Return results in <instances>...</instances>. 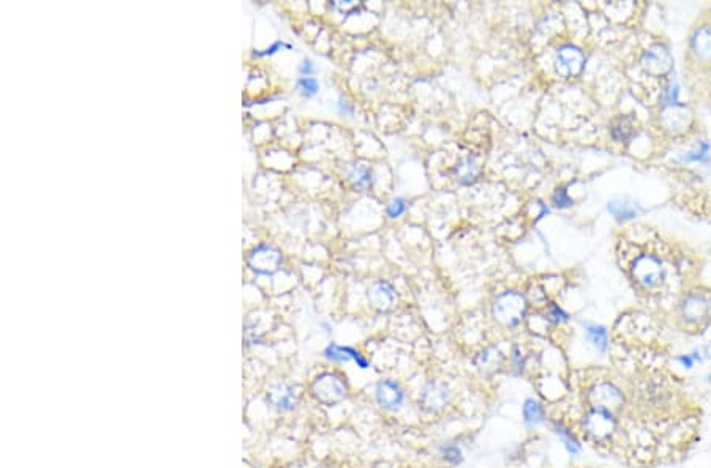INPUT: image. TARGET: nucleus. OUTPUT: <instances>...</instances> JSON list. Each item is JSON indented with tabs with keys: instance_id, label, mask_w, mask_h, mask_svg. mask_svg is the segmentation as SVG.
<instances>
[{
	"instance_id": "obj_1",
	"label": "nucleus",
	"mask_w": 711,
	"mask_h": 468,
	"mask_svg": "<svg viewBox=\"0 0 711 468\" xmlns=\"http://www.w3.org/2000/svg\"><path fill=\"white\" fill-rule=\"evenodd\" d=\"M526 314V300L519 292H505L495 300L494 315L503 325L516 326Z\"/></svg>"
},
{
	"instance_id": "obj_2",
	"label": "nucleus",
	"mask_w": 711,
	"mask_h": 468,
	"mask_svg": "<svg viewBox=\"0 0 711 468\" xmlns=\"http://www.w3.org/2000/svg\"><path fill=\"white\" fill-rule=\"evenodd\" d=\"M584 429L596 442H606L617 431V418L609 410L591 409L584 420Z\"/></svg>"
},
{
	"instance_id": "obj_3",
	"label": "nucleus",
	"mask_w": 711,
	"mask_h": 468,
	"mask_svg": "<svg viewBox=\"0 0 711 468\" xmlns=\"http://www.w3.org/2000/svg\"><path fill=\"white\" fill-rule=\"evenodd\" d=\"M313 396L321 404L335 405L346 397V386L340 377L334 374H323L318 377L312 386Z\"/></svg>"
},
{
	"instance_id": "obj_4",
	"label": "nucleus",
	"mask_w": 711,
	"mask_h": 468,
	"mask_svg": "<svg viewBox=\"0 0 711 468\" xmlns=\"http://www.w3.org/2000/svg\"><path fill=\"white\" fill-rule=\"evenodd\" d=\"M590 400L593 404V409H602L615 413V411L623 407L624 396L623 391H621L617 385H613V383L610 382H601L593 386V390L590 393Z\"/></svg>"
},
{
	"instance_id": "obj_5",
	"label": "nucleus",
	"mask_w": 711,
	"mask_h": 468,
	"mask_svg": "<svg viewBox=\"0 0 711 468\" xmlns=\"http://www.w3.org/2000/svg\"><path fill=\"white\" fill-rule=\"evenodd\" d=\"M632 276L637 283L651 289V287L658 286L660 278H663V268L654 257L642 256L637 259L634 267H632Z\"/></svg>"
},
{
	"instance_id": "obj_6",
	"label": "nucleus",
	"mask_w": 711,
	"mask_h": 468,
	"mask_svg": "<svg viewBox=\"0 0 711 468\" xmlns=\"http://www.w3.org/2000/svg\"><path fill=\"white\" fill-rule=\"evenodd\" d=\"M280 262H282V256H280V252L267 245H261L260 247H256V250L251 252V256L249 259L250 268L258 274L276 273L278 270Z\"/></svg>"
},
{
	"instance_id": "obj_7",
	"label": "nucleus",
	"mask_w": 711,
	"mask_h": 468,
	"mask_svg": "<svg viewBox=\"0 0 711 468\" xmlns=\"http://www.w3.org/2000/svg\"><path fill=\"white\" fill-rule=\"evenodd\" d=\"M584 54L574 46H564L558 50L557 71L564 77L577 76L584 70Z\"/></svg>"
},
{
	"instance_id": "obj_8",
	"label": "nucleus",
	"mask_w": 711,
	"mask_h": 468,
	"mask_svg": "<svg viewBox=\"0 0 711 468\" xmlns=\"http://www.w3.org/2000/svg\"><path fill=\"white\" fill-rule=\"evenodd\" d=\"M397 300L399 298H397L395 289L386 281H378L368 289V301L381 312L392 311L397 306Z\"/></svg>"
},
{
	"instance_id": "obj_9",
	"label": "nucleus",
	"mask_w": 711,
	"mask_h": 468,
	"mask_svg": "<svg viewBox=\"0 0 711 468\" xmlns=\"http://www.w3.org/2000/svg\"><path fill=\"white\" fill-rule=\"evenodd\" d=\"M643 66L651 75H665L672 68V57L663 46H653L643 55Z\"/></svg>"
},
{
	"instance_id": "obj_10",
	"label": "nucleus",
	"mask_w": 711,
	"mask_h": 468,
	"mask_svg": "<svg viewBox=\"0 0 711 468\" xmlns=\"http://www.w3.org/2000/svg\"><path fill=\"white\" fill-rule=\"evenodd\" d=\"M449 402V393L440 383H430L421 394V405L429 411H438Z\"/></svg>"
},
{
	"instance_id": "obj_11",
	"label": "nucleus",
	"mask_w": 711,
	"mask_h": 468,
	"mask_svg": "<svg viewBox=\"0 0 711 468\" xmlns=\"http://www.w3.org/2000/svg\"><path fill=\"white\" fill-rule=\"evenodd\" d=\"M377 400L384 409H399L403 400V391L395 382L386 380L377 386Z\"/></svg>"
},
{
	"instance_id": "obj_12",
	"label": "nucleus",
	"mask_w": 711,
	"mask_h": 468,
	"mask_svg": "<svg viewBox=\"0 0 711 468\" xmlns=\"http://www.w3.org/2000/svg\"><path fill=\"white\" fill-rule=\"evenodd\" d=\"M660 122L663 125L669 129V131L680 133L683 129H686L691 123V115L685 108H680V106H670V108L663 112V117H660Z\"/></svg>"
},
{
	"instance_id": "obj_13",
	"label": "nucleus",
	"mask_w": 711,
	"mask_h": 468,
	"mask_svg": "<svg viewBox=\"0 0 711 468\" xmlns=\"http://www.w3.org/2000/svg\"><path fill=\"white\" fill-rule=\"evenodd\" d=\"M267 400L271 402L272 407L277 410L287 411L294 407L296 404V396L294 390L285 383H278V385H273L267 393Z\"/></svg>"
},
{
	"instance_id": "obj_14",
	"label": "nucleus",
	"mask_w": 711,
	"mask_h": 468,
	"mask_svg": "<svg viewBox=\"0 0 711 468\" xmlns=\"http://www.w3.org/2000/svg\"><path fill=\"white\" fill-rule=\"evenodd\" d=\"M708 308L710 304L707 298L694 293V295L686 297V300L683 301L681 312L687 322H699V320H702L708 314Z\"/></svg>"
},
{
	"instance_id": "obj_15",
	"label": "nucleus",
	"mask_w": 711,
	"mask_h": 468,
	"mask_svg": "<svg viewBox=\"0 0 711 468\" xmlns=\"http://www.w3.org/2000/svg\"><path fill=\"white\" fill-rule=\"evenodd\" d=\"M324 355H326L327 359H332V361H350V359H354L357 364L361 366L362 369L367 368V361L363 359L359 353L352 350V348L350 347H340V346H335V344H330V346L324 350Z\"/></svg>"
},
{
	"instance_id": "obj_16",
	"label": "nucleus",
	"mask_w": 711,
	"mask_h": 468,
	"mask_svg": "<svg viewBox=\"0 0 711 468\" xmlns=\"http://www.w3.org/2000/svg\"><path fill=\"white\" fill-rule=\"evenodd\" d=\"M501 363L503 355L500 350H496V348H487V350L480 353L478 359H476V366H478L480 371H484L485 374L496 371L501 366Z\"/></svg>"
},
{
	"instance_id": "obj_17",
	"label": "nucleus",
	"mask_w": 711,
	"mask_h": 468,
	"mask_svg": "<svg viewBox=\"0 0 711 468\" xmlns=\"http://www.w3.org/2000/svg\"><path fill=\"white\" fill-rule=\"evenodd\" d=\"M453 174L457 176L458 182H462L465 185L473 183L479 177V166H476V162L471 160V158H468V160H463L458 162L456 169H453Z\"/></svg>"
},
{
	"instance_id": "obj_18",
	"label": "nucleus",
	"mask_w": 711,
	"mask_h": 468,
	"mask_svg": "<svg viewBox=\"0 0 711 468\" xmlns=\"http://www.w3.org/2000/svg\"><path fill=\"white\" fill-rule=\"evenodd\" d=\"M692 46L701 57L711 59V27H703L696 33L692 39Z\"/></svg>"
},
{
	"instance_id": "obj_19",
	"label": "nucleus",
	"mask_w": 711,
	"mask_h": 468,
	"mask_svg": "<svg viewBox=\"0 0 711 468\" xmlns=\"http://www.w3.org/2000/svg\"><path fill=\"white\" fill-rule=\"evenodd\" d=\"M523 418L525 422L530 426H537L541 424L542 420H544V410H542L541 404L534 399H526L523 405Z\"/></svg>"
},
{
	"instance_id": "obj_20",
	"label": "nucleus",
	"mask_w": 711,
	"mask_h": 468,
	"mask_svg": "<svg viewBox=\"0 0 711 468\" xmlns=\"http://www.w3.org/2000/svg\"><path fill=\"white\" fill-rule=\"evenodd\" d=\"M586 339L590 341L593 347L599 352H604L607 348V331L602 328V326L596 325H586L585 326Z\"/></svg>"
},
{
	"instance_id": "obj_21",
	"label": "nucleus",
	"mask_w": 711,
	"mask_h": 468,
	"mask_svg": "<svg viewBox=\"0 0 711 468\" xmlns=\"http://www.w3.org/2000/svg\"><path fill=\"white\" fill-rule=\"evenodd\" d=\"M350 180L356 189H366L372 185L370 169L363 165H357L350 174Z\"/></svg>"
},
{
	"instance_id": "obj_22",
	"label": "nucleus",
	"mask_w": 711,
	"mask_h": 468,
	"mask_svg": "<svg viewBox=\"0 0 711 468\" xmlns=\"http://www.w3.org/2000/svg\"><path fill=\"white\" fill-rule=\"evenodd\" d=\"M298 86H299L300 93L307 98L315 97V95L318 93V90H320V84H318L316 79H313V77H300L298 81Z\"/></svg>"
},
{
	"instance_id": "obj_23",
	"label": "nucleus",
	"mask_w": 711,
	"mask_h": 468,
	"mask_svg": "<svg viewBox=\"0 0 711 468\" xmlns=\"http://www.w3.org/2000/svg\"><path fill=\"white\" fill-rule=\"evenodd\" d=\"M555 432L558 433L559 437L563 438L564 447L568 448L569 453H573V454H577V453H579L580 444H579L577 440H575L573 436H570V433L568 432V429H564V427H563L561 424H557V426H555Z\"/></svg>"
},
{
	"instance_id": "obj_24",
	"label": "nucleus",
	"mask_w": 711,
	"mask_h": 468,
	"mask_svg": "<svg viewBox=\"0 0 711 468\" xmlns=\"http://www.w3.org/2000/svg\"><path fill=\"white\" fill-rule=\"evenodd\" d=\"M406 204L405 200L397 197V199H392L390 204L388 205V216L389 218H399L403 212H405Z\"/></svg>"
},
{
	"instance_id": "obj_25",
	"label": "nucleus",
	"mask_w": 711,
	"mask_h": 468,
	"mask_svg": "<svg viewBox=\"0 0 711 468\" xmlns=\"http://www.w3.org/2000/svg\"><path fill=\"white\" fill-rule=\"evenodd\" d=\"M443 458L452 464H458L462 460V451L457 447H446L443 448Z\"/></svg>"
},
{
	"instance_id": "obj_26",
	"label": "nucleus",
	"mask_w": 711,
	"mask_h": 468,
	"mask_svg": "<svg viewBox=\"0 0 711 468\" xmlns=\"http://www.w3.org/2000/svg\"><path fill=\"white\" fill-rule=\"evenodd\" d=\"M282 48H288V49H293V46L291 44H285L283 41H276L272 44V46H269L266 50H261V53H255V55H258V57H267V55H273L276 53H278L280 49Z\"/></svg>"
},
{
	"instance_id": "obj_27",
	"label": "nucleus",
	"mask_w": 711,
	"mask_h": 468,
	"mask_svg": "<svg viewBox=\"0 0 711 468\" xmlns=\"http://www.w3.org/2000/svg\"><path fill=\"white\" fill-rule=\"evenodd\" d=\"M553 202H555L557 207H568L570 204L569 197L564 189H558L555 197H553Z\"/></svg>"
},
{
	"instance_id": "obj_28",
	"label": "nucleus",
	"mask_w": 711,
	"mask_h": 468,
	"mask_svg": "<svg viewBox=\"0 0 711 468\" xmlns=\"http://www.w3.org/2000/svg\"><path fill=\"white\" fill-rule=\"evenodd\" d=\"M550 320L557 324L563 322V320H566V314H564L557 304H550Z\"/></svg>"
},
{
	"instance_id": "obj_29",
	"label": "nucleus",
	"mask_w": 711,
	"mask_h": 468,
	"mask_svg": "<svg viewBox=\"0 0 711 468\" xmlns=\"http://www.w3.org/2000/svg\"><path fill=\"white\" fill-rule=\"evenodd\" d=\"M299 71H300V75H304L305 77H310V75H313V71H315L313 62L310 59H305L304 62H302Z\"/></svg>"
},
{
	"instance_id": "obj_30",
	"label": "nucleus",
	"mask_w": 711,
	"mask_h": 468,
	"mask_svg": "<svg viewBox=\"0 0 711 468\" xmlns=\"http://www.w3.org/2000/svg\"><path fill=\"white\" fill-rule=\"evenodd\" d=\"M512 359H514V366H516V369L520 372V369H522V358H520V355H519V350H517V348H514V357H512Z\"/></svg>"
}]
</instances>
